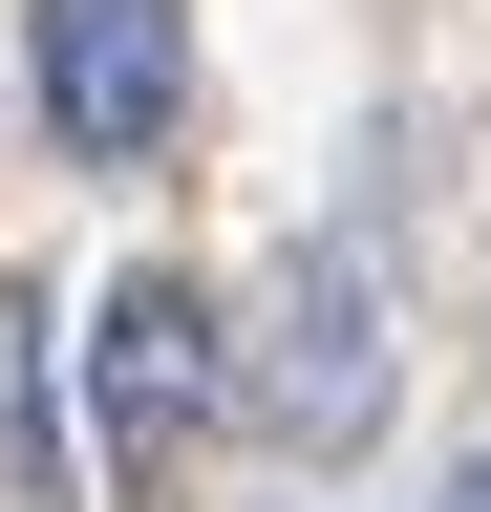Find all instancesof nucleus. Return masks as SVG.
<instances>
[{"label": "nucleus", "mask_w": 491, "mask_h": 512, "mask_svg": "<svg viewBox=\"0 0 491 512\" xmlns=\"http://www.w3.org/2000/svg\"><path fill=\"white\" fill-rule=\"evenodd\" d=\"M385 406H406V320H385V278H363L342 235L278 256V299L235 320V427H257L278 470H363Z\"/></svg>", "instance_id": "nucleus-1"}, {"label": "nucleus", "mask_w": 491, "mask_h": 512, "mask_svg": "<svg viewBox=\"0 0 491 512\" xmlns=\"http://www.w3.org/2000/svg\"><path fill=\"white\" fill-rule=\"evenodd\" d=\"M86 406H107V491H171L235 427V320L171 278V256H129V278L86 299Z\"/></svg>", "instance_id": "nucleus-2"}, {"label": "nucleus", "mask_w": 491, "mask_h": 512, "mask_svg": "<svg viewBox=\"0 0 491 512\" xmlns=\"http://www.w3.org/2000/svg\"><path fill=\"white\" fill-rule=\"evenodd\" d=\"M171 107H193V22L171 0H43V128L86 171H150Z\"/></svg>", "instance_id": "nucleus-3"}, {"label": "nucleus", "mask_w": 491, "mask_h": 512, "mask_svg": "<svg viewBox=\"0 0 491 512\" xmlns=\"http://www.w3.org/2000/svg\"><path fill=\"white\" fill-rule=\"evenodd\" d=\"M0 512H65V427H43V299H0Z\"/></svg>", "instance_id": "nucleus-4"}, {"label": "nucleus", "mask_w": 491, "mask_h": 512, "mask_svg": "<svg viewBox=\"0 0 491 512\" xmlns=\"http://www.w3.org/2000/svg\"><path fill=\"white\" fill-rule=\"evenodd\" d=\"M427 512H491V448H470V470H449V491H427Z\"/></svg>", "instance_id": "nucleus-5"}]
</instances>
